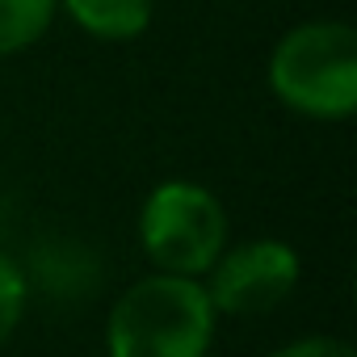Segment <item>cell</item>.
<instances>
[{
	"label": "cell",
	"mask_w": 357,
	"mask_h": 357,
	"mask_svg": "<svg viewBox=\"0 0 357 357\" xmlns=\"http://www.w3.org/2000/svg\"><path fill=\"white\" fill-rule=\"evenodd\" d=\"M215 307L202 278L147 273L130 282L105 319V357H206Z\"/></svg>",
	"instance_id": "obj_1"
},
{
	"label": "cell",
	"mask_w": 357,
	"mask_h": 357,
	"mask_svg": "<svg viewBox=\"0 0 357 357\" xmlns=\"http://www.w3.org/2000/svg\"><path fill=\"white\" fill-rule=\"evenodd\" d=\"M269 93L298 118L344 122L357 114V34L349 22H303L269 55Z\"/></svg>",
	"instance_id": "obj_2"
},
{
	"label": "cell",
	"mask_w": 357,
	"mask_h": 357,
	"mask_svg": "<svg viewBox=\"0 0 357 357\" xmlns=\"http://www.w3.org/2000/svg\"><path fill=\"white\" fill-rule=\"evenodd\" d=\"M227 231L231 227L223 202L206 185L181 181V176L160 181L139 211V244L160 273L202 278L231 244Z\"/></svg>",
	"instance_id": "obj_3"
},
{
	"label": "cell",
	"mask_w": 357,
	"mask_h": 357,
	"mask_svg": "<svg viewBox=\"0 0 357 357\" xmlns=\"http://www.w3.org/2000/svg\"><path fill=\"white\" fill-rule=\"evenodd\" d=\"M298 278H303L298 252L273 236H261L227 244L219 261L202 273V286L215 315H265L298 290Z\"/></svg>",
	"instance_id": "obj_4"
},
{
	"label": "cell",
	"mask_w": 357,
	"mask_h": 357,
	"mask_svg": "<svg viewBox=\"0 0 357 357\" xmlns=\"http://www.w3.org/2000/svg\"><path fill=\"white\" fill-rule=\"evenodd\" d=\"M59 9L101 43H135L155 17V0H59Z\"/></svg>",
	"instance_id": "obj_5"
},
{
	"label": "cell",
	"mask_w": 357,
	"mask_h": 357,
	"mask_svg": "<svg viewBox=\"0 0 357 357\" xmlns=\"http://www.w3.org/2000/svg\"><path fill=\"white\" fill-rule=\"evenodd\" d=\"M59 0H0V59L30 51L55 22Z\"/></svg>",
	"instance_id": "obj_6"
},
{
	"label": "cell",
	"mask_w": 357,
	"mask_h": 357,
	"mask_svg": "<svg viewBox=\"0 0 357 357\" xmlns=\"http://www.w3.org/2000/svg\"><path fill=\"white\" fill-rule=\"evenodd\" d=\"M26 307H30V278L5 248H0V349L22 328Z\"/></svg>",
	"instance_id": "obj_7"
},
{
	"label": "cell",
	"mask_w": 357,
	"mask_h": 357,
	"mask_svg": "<svg viewBox=\"0 0 357 357\" xmlns=\"http://www.w3.org/2000/svg\"><path fill=\"white\" fill-rule=\"evenodd\" d=\"M269 357H357L340 336H298L290 344H282L278 353Z\"/></svg>",
	"instance_id": "obj_8"
}]
</instances>
